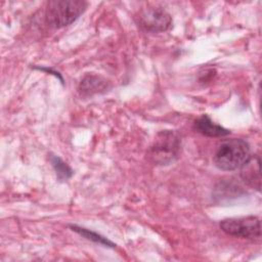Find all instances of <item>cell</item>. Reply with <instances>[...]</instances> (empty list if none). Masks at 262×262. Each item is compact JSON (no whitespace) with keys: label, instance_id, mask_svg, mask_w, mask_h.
Wrapping results in <instances>:
<instances>
[{"label":"cell","instance_id":"1","mask_svg":"<svg viewBox=\"0 0 262 262\" xmlns=\"http://www.w3.org/2000/svg\"><path fill=\"white\" fill-rule=\"evenodd\" d=\"M252 157L249 143L241 138L223 140L217 147L213 162L214 165L223 171L241 169Z\"/></svg>","mask_w":262,"mask_h":262},{"label":"cell","instance_id":"2","mask_svg":"<svg viewBox=\"0 0 262 262\" xmlns=\"http://www.w3.org/2000/svg\"><path fill=\"white\" fill-rule=\"evenodd\" d=\"M181 137L172 130H164L157 134L154 142L146 150V160L158 166L174 163L180 156Z\"/></svg>","mask_w":262,"mask_h":262},{"label":"cell","instance_id":"3","mask_svg":"<svg viewBox=\"0 0 262 262\" xmlns=\"http://www.w3.org/2000/svg\"><path fill=\"white\" fill-rule=\"evenodd\" d=\"M87 6L83 0H51L46 5L45 18L48 26L59 29L74 23Z\"/></svg>","mask_w":262,"mask_h":262},{"label":"cell","instance_id":"4","mask_svg":"<svg viewBox=\"0 0 262 262\" xmlns=\"http://www.w3.org/2000/svg\"><path fill=\"white\" fill-rule=\"evenodd\" d=\"M220 228L228 235L254 239L261 236L260 219L256 216L227 218L220 222Z\"/></svg>","mask_w":262,"mask_h":262},{"label":"cell","instance_id":"5","mask_svg":"<svg viewBox=\"0 0 262 262\" xmlns=\"http://www.w3.org/2000/svg\"><path fill=\"white\" fill-rule=\"evenodd\" d=\"M138 26L149 33L166 32L172 24L171 15L162 7L142 8L136 15Z\"/></svg>","mask_w":262,"mask_h":262},{"label":"cell","instance_id":"6","mask_svg":"<svg viewBox=\"0 0 262 262\" xmlns=\"http://www.w3.org/2000/svg\"><path fill=\"white\" fill-rule=\"evenodd\" d=\"M193 129L202 135L208 137H220L230 133L228 129L213 122L207 115H203L194 121Z\"/></svg>","mask_w":262,"mask_h":262},{"label":"cell","instance_id":"7","mask_svg":"<svg viewBox=\"0 0 262 262\" xmlns=\"http://www.w3.org/2000/svg\"><path fill=\"white\" fill-rule=\"evenodd\" d=\"M241 176L243 180L250 186L260 190L261 187V173H260V159L258 156H252L251 159L241 168Z\"/></svg>","mask_w":262,"mask_h":262},{"label":"cell","instance_id":"8","mask_svg":"<svg viewBox=\"0 0 262 262\" xmlns=\"http://www.w3.org/2000/svg\"><path fill=\"white\" fill-rule=\"evenodd\" d=\"M107 81L97 75H86L80 82L79 91L83 95H93L107 89Z\"/></svg>","mask_w":262,"mask_h":262},{"label":"cell","instance_id":"9","mask_svg":"<svg viewBox=\"0 0 262 262\" xmlns=\"http://www.w3.org/2000/svg\"><path fill=\"white\" fill-rule=\"evenodd\" d=\"M71 229L77 233H79L80 235L84 236L85 238L89 239V241H92L96 244H99V245H102L104 247H108V248H115L116 245L111 242L110 239H107L106 237L98 234L97 232H94V231H91L87 228H84V227H81V226H78V225H70Z\"/></svg>","mask_w":262,"mask_h":262},{"label":"cell","instance_id":"10","mask_svg":"<svg viewBox=\"0 0 262 262\" xmlns=\"http://www.w3.org/2000/svg\"><path fill=\"white\" fill-rule=\"evenodd\" d=\"M50 161H51L52 167H53V169H54V171L56 173V177L60 181L68 180L69 178L72 177V175H73L72 168L67 163H64L59 157L52 156Z\"/></svg>","mask_w":262,"mask_h":262}]
</instances>
